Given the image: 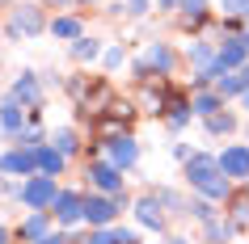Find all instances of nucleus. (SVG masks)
Listing matches in <instances>:
<instances>
[{
	"mask_svg": "<svg viewBox=\"0 0 249 244\" xmlns=\"http://www.w3.org/2000/svg\"><path fill=\"white\" fill-rule=\"evenodd\" d=\"M38 173H47V177H59L64 173V152L55 143H42L38 147Z\"/></svg>",
	"mask_w": 249,
	"mask_h": 244,
	"instance_id": "f3484780",
	"label": "nucleus"
},
{
	"mask_svg": "<svg viewBox=\"0 0 249 244\" xmlns=\"http://www.w3.org/2000/svg\"><path fill=\"white\" fill-rule=\"evenodd\" d=\"M182 13H186V21H198L207 13V0H182Z\"/></svg>",
	"mask_w": 249,
	"mask_h": 244,
	"instance_id": "393cba45",
	"label": "nucleus"
},
{
	"mask_svg": "<svg viewBox=\"0 0 249 244\" xmlns=\"http://www.w3.org/2000/svg\"><path fill=\"white\" fill-rule=\"evenodd\" d=\"M127 13H135V17L148 13V0H127Z\"/></svg>",
	"mask_w": 249,
	"mask_h": 244,
	"instance_id": "c85d7f7f",
	"label": "nucleus"
},
{
	"mask_svg": "<svg viewBox=\"0 0 249 244\" xmlns=\"http://www.w3.org/2000/svg\"><path fill=\"white\" fill-rule=\"evenodd\" d=\"M38 244H68V236H59V231H55V236H47V240H38Z\"/></svg>",
	"mask_w": 249,
	"mask_h": 244,
	"instance_id": "c756f323",
	"label": "nucleus"
},
{
	"mask_svg": "<svg viewBox=\"0 0 249 244\" xmlns=\"http://www.w3.org/2000/svg\"><path fill=\"white\" fill-rule=\"evenodd\" d=\"M42 26H47V21H42V9H38V4H21V9L13 13V34L34 38V34H42Z\"/></svg>",
	"mask_w": 249,
	"mask_h": 244,
	"instance_id": "9b49d317",
	"label": "nucleus"
},
{
	"mask_svg": "<svg viewBox=\"0 0 249 244\" xmlns=\"http://www.w3.org/2000/svg\"><path fill=\"white\" fill-rule=\"evenodd\" d=\"M160 9H178V4H182V0H157Z\"/></svg>",
	"mask_w": 249,
	"mask_h": 244,
	"instance_id": "7c9ffc66",
	"label": "nucleus"
},
{
	"mask_svg": "<svg viewBox=\"0 0 249 244\" xmlns=\"http://www.w3.org/2000/svg\"><path fill=\"white\" fill-rule=\"evenodd\" d=\"M89 181H93V190H102V194H110V198H123V202H127L123 168H114L110 160H97V164H89Z\"/></svg>",
	"mask_w": 249,
	"mask_h": 244,
	"instance_id": "7ed1b4c3",
	"label": "nucleus"
},
{
	"mask_svg": "<svg viewBox=\"0 0 249 244\" xmlns=\"http://www.w3.org/2000/svg\"><path fill=\"white\" fill-rule=\"evenodd\" d=\"M232 127H236V122H232V114H224V110L207 118V130H211V135H228Z\"/></svg>",
	"mask_w": 249,
	"mask_h": 244,
	"instance_id": "b1692460",
	"label": "nucleus"
},
{
	"mask_svg": "<svg viewBox=\"0 0 249 244\" xmlns=\"http://www.w3.org/2000/svg\"><path fill=\"white\" fill-rule=\"evenodd\" d=\"M215 93H220V97H236V93H249V67L224 72V76L215 80Z\"/></svg>",
	"mask_w": 249,
	"mask_h": 244,
	"instance_id": "2eb2a0df",
	"label": "nucleus"
},
{
	"mask_svg": "<svg viewBox=\"0 0 249 244\" xmlns=\"http://www.w3.org/2000/svg\"><path fill=\"white\" fill-rule=\"evenodd\" d=\"M47 228H51V211H30V219L17 228V236H21V240H30V244H38V240H47V236H51Z\"/></svg>",
	"mask_w": 249,
	"mask_h": 244,
	"instance_id": "ddd939ff",
	"label": "nucleus"
},
{
	"mask_svg": "<svg viewBox=\"0 0 249 244\" xmlns=\"http://www.w3.org/2000/svg\"><path fill=\"white\" fill-rule=\"evenodd\" d=\"M186 185L198 190L203 198H211V202H224L228 198V177H224V168H220V156L195 152L186 160Z\"/></svg>",
	"mask_w": 249,
	"mask_h": 244,
	"instance_id": "f257e3e1",
	"label": "nucleus"
},
{
	"mask_svg": "<svg viewBox=\"0 0 249 244\" xmlns=\"http://www.w3.org/2000/svg\"><path fill=\"white\" fill-rule=\"evenodd\" d=\"M9 236H13V231H9L4 223H0V244H9Z\"/></svg>",
	"mask_w": 249,
	"mask_h": 244,
	"instance_id": "2f4dec72",
	"label": "nucleus"
},
{
	"mask_svg": "<svg viewBox=\"0 0 249 244\" xmlns=\"http://www.w3.org/2000/svg\"><path fill=\"white\" fill-rule=\"evenodd\" d=\"M106 67H110V72L123 67V47H110V51H106Z\"/></svg>",
	"mask_w": 249,
	"mask_h": 244,
	"instance_id": "cd10ccee",
	"label": "nucleus"
},
{
	"mask_svg": "<svg viewBox=\"0 0 249 244\" xmlns=\"http://www.w3.org/2000/svg\"><path fill=\"white\" fill-rule=\"evenodd\" d=\"M245 42L241 38H224L220 42V51H215V59H220V67L224 72H236V67H245Z\"/></svg>",
	"mask_w": 249,
	"mask_h": 244,
	"instance_id": "4468645a",
	"label": "nucleus"
},
{
	"mask_svg": "<svg viewBox=\"0 0 249 244\" xmlns=\"http://www.w3.org/2000/svg\"><path fill=\"white\" fill-rule=\"evenodd\" d=\"M0 168L13 173V177H30V173H38V152H30V147H13V152L0 156Z\"/></svg>",
	"mask_w": 249,
	"mask_h": 244,
	"instance_id": "1a4fd4ad",
	"label": "nucleus"
},
{
	"mask_svg": "<svg viewBox=\"0 0 249 244\" xmlns=\"http://www.w3.org/2000/svg\"><path fill=\"white\" fill-rule=\"evenodd\" d=\"M51 34H55V38H72V42H76V38H85V26H80L76 17H55Z\"/></svg>",
	"mask_w": 249,
	"mask_h": 244,
	"instance_id": "aec40b11",
	"label": "nucleus"
},
{
	"mask_svg": "<svg viewBox=\"0 0 249 244\" xmlns=\"http://www.w3.org/2000/svg\"><path fill=\"white\" fill-rule=\"evenodd\" d=\"M17 198L30 206V211H47V206H55V198H59V185H55V177H47V173H38V177L21 181V190H17Z\"/></svg>",
	"mask_w": 249,
	"mask_h": 244,
	"instance_id": "f03ea898",
	"label": "nucleus"
},
{
	"mask_svg": "<svg viewBox=\"0 0 249 244\" xmlns=\"http://www.w3.org/2000/svg\"><path fill=\"white\" fill-rule=\"evenodd\" d=\"M186 215H195L198 223H207V219H215L220 211L211 206V198H190V202H186Z\"/></svg>",
	"mask_w": 249,
	"mask_h": 244,
	"instance_id": "4be33fe9",
	"label": "nucleus"
},
{
	"mask_svg": "<svg viewBox=\"0 0 249 244\" xmlns=\"http://www.w3.org/2000/svg\"><path fill=\"white\" fill-rule=\"evenodd\" d=\"M0 4H9V0H0Z\"/></svg>",
	"mask_w": 249,
	"mask_h": 244,
	"instance_id": "e433bc0d",
	"label": "nucleus"
},
{
	"mask_svg": "<svg viewBox=\"0 0 249 244\" xmlns=\"http://www.w3.org/2000/svg\"><path fill=\"white\" fill-rule=\"evenodd\" d=\"M55 147H59V152H64V156H72V152H76V147H80V139H76V130H72V127H59V130H55Z\"/></svg>",
	"mask_w": 249,
	"mask_h": 244,
	"instance_id": "5701e85b",
	"label": "nucleus"
},
{
	"mask_svg": "<svg viewBox=\"0 0 249 244\" xmlns=\"http://www.w3.org/2000/svg\"><path fill=\"white\" fill-rule=\"evenodd\" d=\"M17 105H38L42 101V84H38V76L34 72H21V76L13 80V93H9Z\"/></svg>",
	"mask_w": 249,
	"mask_h": 244,
	"instance_id": "f8f14e48",
	"label": "nucleus"
},
{
	"mask_svg": "<svg viewBox=\"0 0 249 244\" xmlns=\"http://www.w3.org/2000/svg\"><path fill=\"white\" fill-rule=\"evenodd\" d=\"M51 4H72V0H51Z\"/></svg>",
	"mask_w": 249,
	"mask_h": 244,
	"instance_id": "473e14b6",
	"label": "nucleus"
},
{
	"mask_svg": "<svg viewBox=\"0 0 249 244\" xmlns=\"http://www.w3.org/2000/svg\"><path fill=\"white\" fill-rule=\"evenodd\" d=\"M220 168L224 177H236V181H249V147L245 143H232L220 152Z\"/></svg>",
	"mask_w": 249,
	"mask_h": 244,
	"instance_id": "6e6552de",
	"label": "nucleus"
},
{
	"mask_svg": "<svg viewBox=\"0 0 249 244\" xmlns=\"http://www.w3.org/2000/svg\"><path fill=\"white\" fill-rule=\"evenodd\" d=\"M118 206H123V198H110V194H89L85 198V219H89L93 228H110L118 215Z\"/></svg>",
	"mask_w": 249,
	"mask_h": 244,
	"instance_id": "20e7f679",
	"label": "nucleus"
},
{
	"mask_svg": "<svg viewBox=\"0 0 249 244\" xmlns=\"http://www.w3.org/2000/svg\"><path fill=\"white\" fill-rule=\"evenodd\" d=\"M232 231H236V223H232V219H220V215L203 223V236H207L211 244H228V240H232Z\"/></svg>",
	"mask_w": 249,
	"mask_h": 244,
	"instance_id": "a211bd4d",
	"label": "nucleus"
},
{
	"mask_svg": "<svg viewBox=\"0 0 249 244\" xmlns=\"http://www.w3.org/2000/svg\"><path fill=\"white\" fill-rule=\"evenodd\" d=\"M55 219H59L64 228L80 223V219H85V194H76V190H59V198H55Z\"/></svg>",
	"mask_w": 249,
	"mask_h": 244,
	"instance_id": "0eeeda50",
	"label": "nucleus"
},
{
	"mask_svg": "<svg viewBox=\"0 0 249 244\" xmlns=\"http://www.w3.org/2000/svg\"><path fill=\"white\" fill-rule=\"evenodd\" d=\"M245 105H249V93H245Z\"/></svg>",
	"mask_w": 249,
	"mask_h": 244,
	"instance_id": "c9c22d12",
	"label": "nucleus"
},
{
	"mask_svg": "<svg viewBox=\"0 0 249 244\" xmlns=\"http://www.w3.org/2000/svg\"><path fill=\"white\" fill-rule=\"evenodd\" d=\"M220 110H224L220 93H198L195 101H190V114H198V118H211V114H220Z\"/></svg>",
	"mask_w": 249,
	"mask_h": 244,
	"instance_id": "6ab92c4d",
	"label": "nucleus"
},
{
	"mask_svg": "<svg viewBox=\"0 0 249 244\" xmlns=\"http://www.w3.org/2000/svg\"><path fill=\"white\" fill-rule=\"evenodd\" d=\"M220 9L228 17H249V0H220Z\"/></svg>",
	"mask_w": 249,
	"mask_h": 244,
	"instance_id": "a878e982",
	"label": "nucleus"
},
{
	"mask_svg": "<svg viewBox=\"0 0 249 244\" xmlns=\"http://www.w3.org/2000/svg\"><path fill=\"white\" fill-rule=\"evenodd\" d=\"M241 42H245V51H249V34H245V38H241Z\"/></svg>",
	"mask_w": 249,
	"mask_h": 244,
	"instance_id": "72a5a7b5",
	"label": "nucleus"
},
{
	"mask_svg": "<svg viewBox=\"0 0 249 244\" xmlns=\"http://www.w3.org/2000/svg\"><path fill=\"white\" fill-rule=\"evenodd\" d=\"M106 152H110V164L114 168H131L135 160H140V143H135L131 135H110V139H106Z\"/></svg>",
	"mask_w": 249,
	"mask_h": 244,
	"instance_id": "39448f33",
	"label": "nucleus"
},
{
	"mask_svg": "<svg viewBox=\"0 0 249 244\" xmlns=\"http://www.w3.org/2000/svg\"><path fill=\"white\" fill-rule=\"evenodd\" d=\"M85 244H114V231H110V228H93Z\"/></svg>",
	"mask_w": 249,
	"mask_h": 244,
	"instance_id": "bb28decb",
	"label": "nucleus"
},
{
	"mask_svg": "<svg viewBox=\"0 0 249 244\" xmlns=\"http://www.w3.org/2000/svg\"><path fill=\"white\" fill-rule=\"evenodd\" d=\"M165 244H186V240H165Z\"/></svg>",
	"mask_w": 249,
	"mask_h": 244,
	"instance_id": "f704fd0d",
	"label": "nucleus"
},
{
	"mask_svg": "<svg viewBox=\"0 0 249 244\" xmlns=\"http://www.w3.org/2000/svg\"><path fill=\"white\" fill-rule=\"evenodd\" d=\"M135 219H140V228H152V231L165 228V202H160V194H144L135 202Z\"/></svg>",
	"mask_w": 249,
	"mask_h": 244,
	"instance_id": "9d476101",
	"label": "nucleus"
},
{
	"mask_svg": "<svg viewBox=\"0 0 249 244\" xmlns=\"http://www.w3.org/2000/svg\"><path fill=\"white\" fill-rule=\"evenodd\" d=\"M97 55H102V42L97 38H76L72 42V59H76V64H93Z\"/></svg>",
	"mask_w": 249,
	"mask_h": 244,
	"instance_id": "412c9836",
	"label": "nucleus"
},
{
	"mask_svg": "<svg viewBox=\"0 0 249 244\" xmlns=\"http://www.w3.org/2000/svg\"><path fill=\"white\" fill-rule=\"evenodd\" d=\"M173 64H178V59H173L169 47H165V42H152V47L144 51V59H140V67H135V72H140V76H152V67H157L160 76H169Z\"/></svg>",
	"mask_w": 249,
	"mask_h": 244,
	"instance_id": "423d86ee",
	"label": "nucleus"
},
{
	"mask_svg": "<svg viewBox=\"0 0 249 244\" xmlns=\"http://www.w3.org/2000/svg\"><path fill=\"white\" fill-rule=\"evenodd\" d=\"M0 127L9 130L13 139H17V135H21V130H26V110H21V105H17L13 97H9V101L0 105Z\"/></svg>",
	"mask_w": 249,
	"mask_h": 244,
	"instance_id": "dca6fc26",
	"label": "nucleus"
}]
</instances>
